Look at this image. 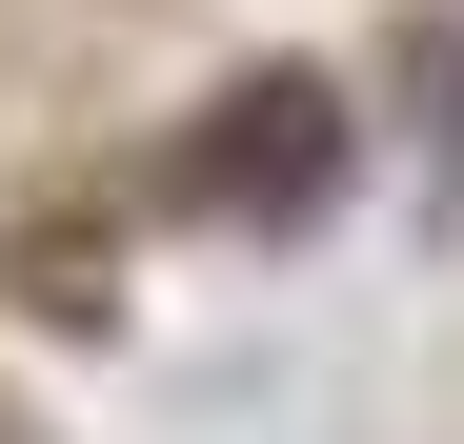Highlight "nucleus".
<instances>
[{
	"instance_id": "obj_1",
	"label": "nucleus",
	"mask_w": 464,
	"mask_h": 444,
	"mask_svg": "<svg viewBox=\"0 0 464 444\" xmlns=\"http://www.w3.org/2000/svg\"><path fill=\"white\" fill-rule=\"evenodd\" d=\"M324 162H343L324 82H243V101L182 141V202H243V222H283V202H324Z\"/></svg>"
}]
</instances>
